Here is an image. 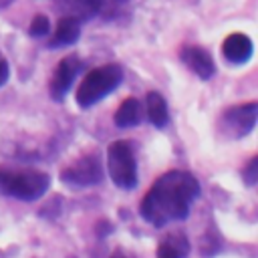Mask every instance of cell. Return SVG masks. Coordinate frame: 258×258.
<instances>
[{"label": "cell", "instance_id": "obj_1", "mask_svg": "<svg viewBox=\"0 0 258 258\" xmlns=\"http://www.w3.org/2000/svg\"><path fill=\"white\" fill-rule=\"evenodd\" d=\"M198 196V177L183 169H171L151 183V187L139 202V214L151 226L161 228L169 222L185 220Z\"/></svg>", "mask_w": 258, "mask_h": 258}, {"label": "cell", "instance_id": "obj_2", "mask_svg": "<svg viewBox=\"0 0 258 258\" xmlns=\"http://www.w3.org/2000/svg\"><path fill=\"white\" fill-rule=\"evenodd\" d=\"M50 187V175L32 169V167H22V169H10V167H0V194L8 198H16L22 202H32L42 198Z\"/></svg>", "mask_w": 258, "mask_h": 258}, {"label": "cell", "instance_id": "obj_3", "mask_svg": "<svg viewBox=\"0 0 258 258\" xmlns=\"http://www.w3.org/2000/svg\"><path fill=\"white\" fill-rule=\"evenodd\" d=\"M121 81H123V69L113 62L89 71L77 89V105L83 109L93 107L109 93H113L121 85Z\"/></svg>", "mask_w": 258, "mask_h": 258}, {"label": "cell", "instance_id": "obj_4", "mask_svg": "<svg viewBox=\"0 0 258 258\" xmlns=\"http://www.w3.org/2000/svg\"><path fill=\"white\" fill-rule=\"evenodd\" d=\"M109 175L121 189H133L137 185V161L129 141H113L107 147Z\"/></svg>", "mask_w": 258, "mask_h": 258}, {"label": "cell", "instance_id": "obj_5", "mask_svg": "<svg viewBox=\"0 0 258 258\" xmlns=\"http://www.w3.org/2000/svg\"><path fill=\"white\" fill-rule=\"evenodd\" d=\"M256 119H258V103L250 101L226 109L218 121V127L226 137L240 139L252 133V129L256 127Z\"/></svg>", "mask_w": 258, "mask_h": 258}, {"label": "cell", "instance_id": "obj_6", "mask_svg": "<svg viewBox=\"0 0 258 258\" xmlns=\"http://www.w3.org/2000/svg\"><path fill=\"white\" fill-rule=\"evenodd\" d=\"M62 181L71 183V185H93L99 183L103 177V169H101V161L97 153H87L81 159H77L75 163H71L69 167H64L60 171Z\"/></svg>", "mask_w": 258, "mask_h": 258}, {"label": "cell", "instance_id": "obj_7", "mask_svg": "<svg viewBox=\"0 0 258 258\" xmlns=\"http://www.w3.org/2000/svg\"><path fill=\"white\" fill-rule=\"evenodd\" d=\"M79 71H81V60H79L77 54H69L62 60H58V64H56V69L52 73V79H50V87H48L50 97L54 101H62L64 99V95L69 93V89H71V85H73V81H75Z\"/></svg>", "mask_w": 258, "mask_h": 258}, {"label": "cell", "instance_id": "obj_8", "mask_svg": "<svg viewBox=\"0 0 258 258\" xmlns=\"http://www.w3.org/2000/svg\"><path fill=\"white\" fill-rule=\"evenodd\" d=\"M252 52H254V44H252L250 36H246L242 32H234V34L226 36V40L222 42V54L232 64L248 62L252 58Z\"/></svg>", "mask_w": 258, "mask_h": 258}, {"label": "cell", "instance_id": "obj_9", "mask_svg": "<svg viewBox=\"0 0 258 258\" xmlns=\"http://www.w3.org/2000/svg\"><path fill=\"white\" fill-rule=\"evenodd\" d=\"M179 56H181L183 64L204 81H208L216 73V64H214L212 54L202 46H185Z\"/></svg>", "mask_w": 258, "mask_h": 258}, {"label": "cell", "instance_id": "obj_10", "mask_svg": "<svg viewBox=\"0 0 258 258\" xmlns=\"http://www.w3.org/2000/svg\"><path fill=\"white\" fill-rule=\"evenodd\" d=\"M191 246L183 232H167L155 250L157 258H187Z\"/></svg>", "mask_w": 258, "mask_h": 258}, {"label": "cell", "instance_id": "obj_11", "mask_svg": "<svg viewBox=\"0 0 258 258\" xmlns=\"http://www.w3.org/2000/svg\"><path fill=\"white\" fill-rule=\"evenodd\" d=\"M81 36V22L73 16H64L58 20L56 24V30L52 32V40H50V46L56 48V46H71L79 40Z\"/></svg>", "mask_w": 258, "mask_h": 258}, {"label": "cell", "instance_id": "obj_12", "mask_svg": "<svg viewBox=\"0 0 258 258\" xmlns=\"http://www.w3.org/2000/svg\"><path fill=\"white\" fill-rule=\"evenodd\" d=\"M145 111H147L149 121H151L157 129H163V127L169 123L167 103H165V99H163L161 93H157V91L147 93V97H145Z\"/></svg>", "mask_w": 258, "mask_h": 258}, {"label": "cell", "instance_id": "obj_13", "mask_svg": "<svg viewBox=\"0 0 258 258\" xmlns=\"http://www.w3.org/2000/svg\"><path fill=\"white\" fill-rule=\"evenodd\" d=\"M141 117H143V109H141V103L135 99V97H127L117 113H115V125L121 127V129H129V127H135L141 123Z\"/></svg>", "mask_w": 258, "mask_h": 258}, {"label": "cell", "instance_id": "obj_14", "mask_svg": "<svg viewBox=\"0 0 258 258\" xmlns=\"http://www.w3.org/2000/svg\"><path fill=\"white\" fill-rule=\"evenodd\" d=\"M103 8V0H73L71 2V10H73V18L81 20H89L93 16H97Z\"/></svg>", "mask_w": 258, "mask_h": 258}, {"label": "cell", "instance_id": "obj_15", "mask_svg": "<svg viewBox=\"0 0 258 258\" xmlns=\"http://www.w3.org/2000/svg\"><path fill=\"white\" fill-rule=\"evenodd\" d=\"M28 32H30V36H36V38L48 34V32H50V20H48L44 14H36V16L32 18L30 26H28Z\"/></svg>", "mask_w": 258, "mask_h": 258}, {"label": "cell", "instance_id": "obj_16", "mask_svg": "<svg viewBox=\"0 0 258 258\" xmlns=\"http://www.w3.org/2000/svg\"><path fill=\"white\" fill-rule=\"evenodd\" d=\"M242 177H244L246 185H256V181H258V157H256V155H254V157L248 161V165L242 169Z\"/></svg>", "mask_w": 258, "mask_h": 258}, {"label": "cell", "instance_id": "obj_17", "mask_svg": "<svg viewBox=\"0 0 258 258\" xmlns=\"http://www.w3.org/2000/svg\"><path fill=\"white\" fill-rule=\"evenodd\" d=\"M8 77H10V67H8V60L0 54V87L8 81Z\"/></svg>", "mask_w": 258, "mask_h": 258}, {"label": "cell", "instance_id": "obj_18", "mask_svg": "<svg viewBox=\"0 0 258 258\" xmlns=\"http://www.w3.org/2000/svg\"><path fill=\"white\" fill-rule=\"evenodd\" d=\"M14 0H0V8H6V6H10Z\"/></svg>", "mask_w": 258, "mask_h": 258}, {"label": "cell", "instance_id": "obj_19", "mask_svg": "<svg viewBox=\"0 0 258 258\" xmlns=\"http://www.w3.org/2000/svg\"><path fill=\"white\" fill-rule=\"evenodd\" d=\"M109 2H113V4H125V2H129V0H109Z\"/></svg>", "mask_w": 258, "mask_h": 258}, {"label": "cell", "instance_id": "obj_20", "mask_svg": "<svg viewBox=\"0 0 258 258\" xmlns=\"http://www.w3.org/2000/svg\"><path fill=\"white\" fill-rule=\"evenodd\" d=\"M111 258H127V256H123V254H121V252H115V254H113V256H111Z\"/></svg>", "mask_w": 258, "mask_h": 258}]
</instances>
